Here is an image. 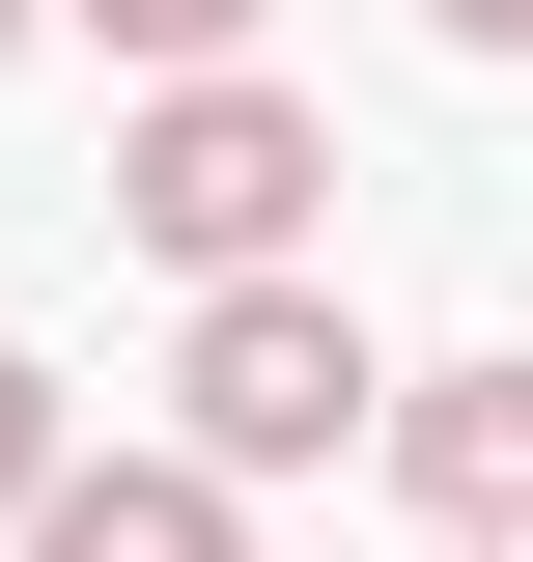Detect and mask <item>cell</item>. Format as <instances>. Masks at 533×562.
Returning a JSON list of instances; mask_svg holds the SVG:
<instances>
[{
	"mask_svg": "<svg viewBox=\"0 0 533 562\" xmlns=\"http://www.w3.org/2000/svg\"><path fill=\"white\" fill-rule=\"evenodd\" d=\"M113 225H140L169 281H309V225H337V140L281 113L253 57H225V85H140V113H113Z\"/></svg>",
	"mask_w": 533,
	"mask_h": 562,
	"instance_id": "obj_1",
	"label": "cell"
},
{
	"mask_svg": "<svg viewBox=\"0 0 533 562\" xmlns=\"http://www.w3.org/2000/svg\"><path fill=\"white\" fill-rule=\"evenodd\" d=\"M169 450H225V479H309V450H365L394 422V366H365V310L337 281H197V338H169Z\"/></svg>",
	"mask_w": 533,
	"mask_h": 562,
	"instance_id": "obj_2",
	"label": "cell"
},
{
	"mask_svg": "<svg viewBox=\"0 0 533 562\" xmlns=\"http://www.w3.org/2000/svg\"><path fill=\"white\" fill-rule=\"evenodd\" d=\"M29 562H253V479H225V450H84V479L29 506Z\"/></svg>",
	"mask_w": 533,
	"mask_h": 562,
	"instance_id": "obj_3",
	"label": "cell"
},
{
	"mask_svg": "<svg viewBox=\"0 0 533 562\" xmlns=\"http://www.w3.org/2000/svg\"><path fill=\"white\" fill-rule=\"evenodd\" d=\"M394 479L450 506V535L533 562V366H421V394H394Z\"/></svg>",
	"mask_w": 533,
	"mask_h": 562,
	"instance_id": "obj_4",
	"label": "cell"
},
{
	"mask_svg": "<svg viewBox=\"0 0 533 562\" xmlns=\"http://www.w3.org/2000/svg\"><path fill=\"white\" fill-rule=\"evenodd\" d=\"M84 29H113L140 85H225V57H253V0H84Z\"/></svg>",
	"mask_w": 533,
	"mask_h": 562,
	"instance_id": "obj_5",
	"label": "cell"
},
{
	"mask_svg": "<svg viewBox=\"0 0 533 562\" xmlns=\"http://www.w3.org/2000/svg\"><path fill=\"white\" fill-rule=\"evenodd\" d=\"M57 479H84V450H57V366L0 338V535H29V506H57Z\"/></svg>",
	"mask_w": 533,
	"mask_h": 562,
	"instance_id": "obj_6",
	"label": "cell"
},
{
	"mask_svg": "<svg viewBox=\"0 0 533 562\" xmlns=\"http://www.w3.org/2000/svg\"><path fill=\"white\" fill-rule=\"evenodd\" d=\"M421 29H450V57H533V0H421Z\"/></svg>",
	"mask_w": 533,
	"mask_h": 562,
	"instance_id": "obj_7",
	"label": "cell"
},
{
	"mask_svg": "<svg viewBox=\"0 0 533 562\" xmlns=\"http://www.w3.org/2000/svg\"><path fill=\"white\" fill-rule=\"evenodd\" d=\"M450 562H506V535H450Z\"/></svg>",
	"mask_w": 533,
	"mask_h": 562,
	"instance_id": "obj_8",
	"label": "cell"
},
{
	"mask_svg": "<svg viewBox=\"0 0 533 562\" xmlns=\"http://www.w3.org/2000/svg\"><path fill=\"white\" fill-rule=\"evenodd\" d=\"M0 29H29V0H0Z\"/></svg>",
	"mask_w": 533,
	"mask_h": 562,
	"instance_id": "obj_9",
	"label": "cell"
}]
</instances>
